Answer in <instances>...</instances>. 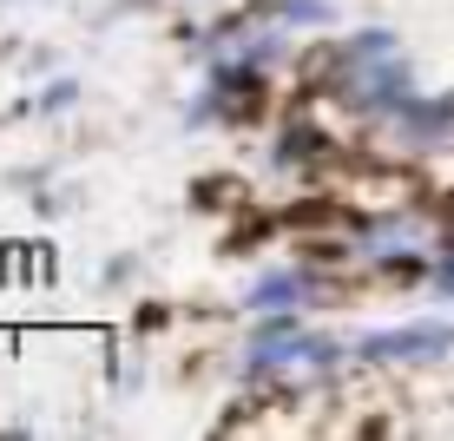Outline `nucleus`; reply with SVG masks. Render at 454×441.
Returning <instances> with one entry per match:
<instances>
[{"label":"nucleus","instance_id":"f257e3e1","mask_svg":"<svg viewBox=\"0 0 454 441\" xmlns=\"http://www.w3.org/2000/svg\"><path fill=\"white\" fill-rule=\"evenodd\" d=\"M454 350V323H395V329H369L356 343L363 362H442Z\"/></svg>","mask_w":454,"mask_h":441},{"label":"nucleus","instance_id":"f03ea898","mask_svg":"<svg viewBox=\"0 0 454 441\" xmlns=\"http://www.w3.org/2000/svg\"><path fill=\"white\" fill-rule=\"evenodd\" d=\"M309 290H317V277L309 271H263L257 283H250V296H244V310L250 317H270V310H303L309 303Z\"/></svg>","mask_w":454,"mask_h":441},{"label":"nucleus","instance_id":"7ed1b4c3","mask_svg":"<svg viewBox=\"0 0 454 441\" xmlns=\"http://www.w3.org/2000/svg\"><path fill=\"white\" fill-rule=\"evenodd\" d=\"M263 13H270L277 27H330L336 20L330 0H263Z\"/></svg>","mask_w":454,"mask_h":441},{"label":"nucleus","instance_id":"20e7f679","mask_svg":"<svg viewBox=\"0 0 454 441\" xmlns=\"http://www.w3.org/2000/svg\"><path fill=\"white\" fill-rule=\"evenodd\" d=\"M73 99H80V80H53L46 99H40V113H59V106H73Z\"/></svg>","mask_w":454,"mask_h":441},{"label":"nucleus","instance_id":"39448f33","mask_svg":"<svg viewBox=\"0 0 454 441\" xmlns=\"http://www.w3.org/2000/svg\"><path fill=\"white\" fill-rule=\"evenodd\" d=\"M434 290L454 303V250H442V264H434Z\"/></svg>","mask_w":454,"mask_h":441}]
</instances>
